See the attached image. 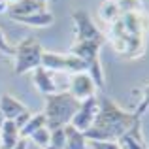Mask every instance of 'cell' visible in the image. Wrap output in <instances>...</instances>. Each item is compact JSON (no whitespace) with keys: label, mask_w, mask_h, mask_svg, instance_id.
Returning a JSON list of instances; mask_svg holds the SVG:
<instances>
[{"label":"cell","mask_w":149,"mask_h":149,"mask_svg":"<svg viewBox=\"0 0 149 149\" xmlns=\"http://www.w3.org/2000/svg\"><path fill=\"white\" fill-rule=\"evenodd\" d=\"M140 119L132 113H127L113 100L100 98V111L96 115L93 127L83 132L87 142H117L121 136L128 134Z\"/></svg>","instance_id":"6da1fadb"},{"label":"cell","mask_w":149,"mask_h":149,"mask_svg":"<svg viewBox=\"0 0 149 149\" xmlns=\"http://www.w3.org/2000/svg\"><path fill=\"white\" fill-rule=\"evenodd\" d=\"M79 109V102L74 98L68 91H58L55 95L45 96V127L49 130H57V128H64L70 125L72 117Z\"/></svg>","instance_id":"7a4b0ae2"},{"label":"cell","mask_w":149,"mask_h":149,"mask_svg":"<svg viewBox=\"0 0 149 149\" xmlns=\"http://www.w3.org/2000/svg\"><path fill=\"white\" fill-rule=\"evenodd\" d=\"M42 55H44V47H42L40 40L34 36H26L23 42H19L13 47V72L15 74H25L29 70H34L42 64Z\"/></svg>","instance_id":"3957f363"},{"label":"cell","mask_w":149,"mask_h":149,"mask_svg":"<svg viewBox=\"0 0 149 149\" xmlns=\"http://www.w3.org/2000/svg\"><path fill=\"white\" fill-rule=\"evenodd\" d=\"M42 68L47 70V72L55 74V72H66V74H81L87 72V64L81 61L76 55H58V53H49L44 51L42 55Z\"/></svg>","instance_id":"277c9868"},{"label":"cell","mask_w":149,"mask_h":149,"mask_svg":"<svg viewBox=\"0 0 149 149\" xmlns=\"http://www.w3.org/2000/svg\"><path fill=\"white\" fill-rule=\"evenodd\" d=\"M98 111H100V100L96 98V96L81 102L79 109L76 111V115H74L72 121H70V127L76 128V130H79V132H87L89 128L93 127Z\"/></svg>","instance_id":"5b68a950"},{"label":"cell","mask_w":149,"mask_h":149,"mask_svg":"<svg viewBox=\"0 0 149 149\" xmlns=\"http://www.w3.org/2000/svg\"><path fill=\"white\" fill-rule=\"evenodd\" d=\"M74 30H76V42H89V40H102L104 34L96 29L91 15L83 10H77L72 13Z\"/></svg>","instance_id":"8992f818"},{"label":"cell","mask_w":149,"mask_h":149,"mask_svg":"<svg viewBox=\"0 0 149 149\" xmlns=\"http://www.w3.org/2000/svg\"><path fill=\"white\" fill-rule=\"evenodd\" d=\"M95 91H96V85L95 81H93V77L89 76L87 72H81V74H76V76H72V79H70V95L74 96L77 102H85L89 98H93L95 96Z\"/></svg>","instance_id":"52a82bcc"},{"label":"cell","mask_w":149,"mask_h":149,"mask_svg":"<svg viewBox=\"0 0 149 149\" xmlns=\"http://www.w3.org/2000/svg\"><path fill=\"white\" fill-rule=\"evenodd\" d=\"M42 11H47V2H42V0H21L19 4H13L8 11L11 19L15 17H26V15H34V13H42Z\"/></svg>","instance_id":"ba28073f"},{"label":"cell","mask_w":149,"mask_h":149,"mask_svg":"<svg viewBox=\"0 0 149 149\" xmlns=\"http://www.w3.org/2000/svg\"><path fill=\"white\" fill-rule=\"evenodd\" d=\"M32 81H34V85H36V89L44 96L58 93V87H57V83H55V79H53V74L47 72V70H44L42 66H38V68L32 70Z\"/></svg>","instance_id":"9c48e42d"},{"label":"cell","mask_w":149,"mask_h":149,"mask_svg":"<svg viewBox=\"0 0 149 149\" xmlns=\"http://www.w3.org/2000/svg\"><path fill=\"white\" fill-rule=\"evenodd\" d=\"M0 111L4 113V119L13 121L15 117H19L23 111H26V108L23 106L21 100H17L11 95H2L0 96Z\"/></svg>","instance_id":"30bf717a"},{"label":"cell","mask_w":149,"mask_h":149,"mask_svg":"<svg viewBox=\"0 0 149 149\" xmlns=\"http://www.w3.org/2000/svg\"><path fill=\"white\" fill-rule=\"evenodd\" d=\"M19 128L15 127L13 121H4L0 127V149H13L19 143Z\"/></svg>","instance_id":"8fae6325"},{"label":"cell","mask_w":149,"mask_h":149,"mask_svg":"<svg viewBox=\"0 0 149 149\" xmlns=\"http://www.w3.org/2000/svg\"><path fill=\"white\" fill-rule=\"evenodd\" d=\"M117 143H119V149H147L146 142L142 138V123H138L128 134L121 136L117 140Z\"/></svg>","instance_id":"7c38bea8"},{"label":"cell","mask_w":149,"mask_h":149,"mask_svg":"<svg viewBox=\"0 0 149 149\" xmlns=\"http://www.w3.org/2000/svg\"><path fill=\"white\" fill-rule=\"evenodd\" d=\"M13 21L21 23L26 26H36V29H45V26L53 25L55 17L51 11H42V13H34V15H26V17H15Z\"/></svg>","instance_id":"4fadbf2b"},{"label":"cell","mask_w":149,"mask_h":149,"mask_svg":"<svg viewBox=\"0 0 149 149\" xmlns=\"http://www.w3.org/2000/svg\"><path fill=\"white\" fill-rule=\"evenodd\" d=\"M64 132H66V147L64 149H89L83 132L72 128L70 125L64 127Z\"/></svg>","instance_id":"5bb4252c"},{"label":"cell","mask_w":149,"mask_h":149,"mask_svg":"<svg viewBox=\"0 0 149 149\" xmlns=\"http://www.w3.org/2000/svg\"><path fill=\"white\" fill-rule=\"evenodd\" d=\"M45 127V115L44 113H36V115H32L29 119V123L25 125V127L19 130V138H29L30 134H34L36 130H40V128H44Z\"/></svg>","instance_id":"9a60e30c"},{"label":"cell","mask_w":149,"mask_h":149,"mask_svg":"<svg viewBox=\"0 0 149 149\" xmlns=\"http://www.w3.org/2000/svg\"><path fill=\"white\" fill-rule=\"evenodd\" d=\"M100 17H102V21H106V23H115L117 19L121 17V11H119V8H117V4H115V0H106L104 4L100 6Z\"/></svg>","instance_id":"2e32d148"},{"label":"cell","mask_w":149,"mask_h":149,"mask_svg":"<svg viewBox=\"0 0 149 149\" xmlns=\"http://www.w3.org/2000/svg\"><path fill=\"white\" fill-rule=\"evenodd\" d=\"M29 138L32 140V142L36 143L40 149H47L49 140H51V130H49L47 127H44V128H40V130H36L34 134H30Z\"/></svg>","instance_id":"e0dca14e"},{"label":"cell","mask_w":149,"mask_h":149,"mask_svg":"<svg viewBox=\"0 0 149 149\" xmlns=\"http://www.w3.org/2000/svg\"><path fill=\"white\" fill-rule=\"evenodd\" d=\"M121 15L123 13H138L142 11V0H115Z\"/></svg>","instance_id":"ac0fdd59"},{"label":"cell","mask_w":149,"mask_h":149,"mask_svg":"<svg viewBox=\"0 0 149 149\" xmlns=\"http://www.w3.org/2000/svg\"><path fill=\"white\" fill-rule=\"evenodd\" d=\"M66 147V132L64 128H57V130H51V140L47 149H64Z\"/></svg>","instance_id":"d6986e66"},{"label":"cell","mask_w":149,"mask_h":149,"mask_svg":"<svg viewBox=\"0 0 149 149\" xmlns=\"http://www.w3.org/2000/svg\"><path fill=\"white\" fill-rule=\"evenodd\" d=\"M142 93H143L142 102H140V106L134 109V111H132V115H136L138 119H140V115H143V113H146L147 109H149V85H147V87H143V91H142Z\"/></svg>","instance_id":"ffe728a7"},{"label":"cell","mask_w":149,"mask_h":149,"mask_svg":"<svg viewBox=\"0 0 149 149\" xmlns=\"http://www.w3.org/2000/svg\"><path fill=\"white\" fill-rule=\"evenodd\" d=\"M0 53L8 55V57H13V45L8 42V38L4 36L2 30H0Z\"/></svg>","instance_id":"44dd1931"},{"label":"cell","mask_w":149,"mask_h":149,"mask_svg":"<svg viewBox=\"0 0 149 149\" xmlns=\"http://www.w3.org/2000/svg\"><path fill=\"white\" fill-rule=\"evenodd\" d=\"M87 146H91L89 149H119L117 142H87Z\"/></svg>","instance_id":"7402d4cb"},{"label":"cell","mask_w":149,"mask_h":149,"mask_svg":"<svg viewBox=\"0 0 149 149\" xmlns=\"http://www.w3.org/2000/svg\"><path fill=\"white\" fill-rule=\"evenodd\" d=\"M30 117H32V113H30L29 109H26V111H23V113H21V115H19V117H15V119H13L15 127H17L19 130H21V128L25 127L26 123H29V119H30Z\"/></svg>","instance_id":"603a6c76"},{"label":"cell","mask_w":149,"mask_h":149,"mask_svg":"<svg viewBox=\"0 0 149 149\" xmlns=\"http://www.w3.org/2000/svg\"><path fill=\"white\" fill-rule=\"evenodd\" d=\"M10 8H11V4L8 0H0V13H8Z\"/></svg>","instance_id":"cb8c5ba5"},{"label":"cell","mask_w":149,"mask_h":149,"mask_svg":"<svg viewBox=\"0 0 149 149\" xmlns=\"http://www.w3.org/2000/svg\"><path fill=\"white\" fill-rule=\"evenodd\" d=\"M13 149H26V143H25V140L21 138V140H19V143H17V146H15Z\"/></svg>","instance_id":"d4e9b609"},{"label":"cell","mask_w":149,"mask_h":149,"mask_svg":"<svg viewBox=\"0 0 149 149\" xmlns=\"http://www.w3.org/2000/svg\"><path fill=\"white\" fill-rule=\"evenodd\" d=\"M4 121H6V119H4V113L0 111V127H2V125H4Z\"/></svg>","instance_id":"484cf974"},{"label":"cell","mask_w":149,"mask_h":149,"mask_svg":"<svg viewBox=\"0 0 149 149\" xmlns=\"http://www.w3.org/2000/svg\"><path fill=\"white\" fill-rule=\"evenodd\" d=\"M8 2H10L11 6H13V4H19V2H21V0H8Z\"/></svg>","instance_id":"4316f807"},{"label":"cell","mask_w":149,"mask_h":149,"mask_svg":"<svg viewBox=\"0 0 149 149\" xmlns=\"http://www.w3.org/2000/svg\"><path fill=\"white\" fill-rule=\"evenodd\" d=\"M42 2H47V0H42Z\"/></svg>","instance_id":"83f0119b"}]
</instances>
